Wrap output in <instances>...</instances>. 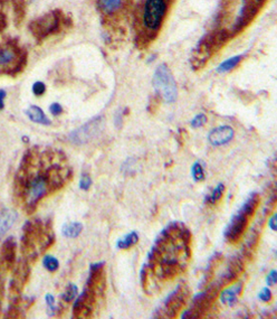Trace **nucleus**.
I'll use <instances>...</instances> for the list:
<instances>
[{"instance_id": "nucleus-1", "label": "nucleus", "mask_w": 277, "mask_h": 319, "mask_svg": "<svg viewBox=\"0 0 277 319\" xmlns=\"http://www.w3.org/2000/svg\"><path fill=\"white\" fill-rule=\"evenodd\" d=\"M54 151H38L36 147L26 151L16 177V191L24 199L26 212L31 214L37 204L48 194L61 189L72 170L62 163H51Z\"/></svg>"}, {"instance_id": "nucleus-2", "label": "nucleus", "mask_w": 277, "mask_h": 319, "mask_svg": "<svg viewBox=\"0 0 277 319\" xmlns=\"http://www.w3.org/2000/svg\"><path fill=\"white\" fill-rule=\"evenodd\" d=\"M190 231L182 223H171L160 232L148 257L149 274L173 279L186 270L190 258Z\"/></svg>"}, {"instance_id": "nucleus-3", "label": "nucleus", "mask_w": 277, "mask_h": 319, "mask_svg": "<svg viewBox=\"0 0 277 319\" xmlns=\"http://www.w3.org/2000/svg\"><path fill=\"white\" fill-rule=\"evenodd\" d=\"M259 202V194L253 192L246 201L244 202L242 207L237 210V213L232 215L230 222L224 231L225 240L228 243H237L242 239L243 234L245 233L247 229L249 221H251L253 215L256 212Z\"/></svg>"}, {"instance_id": "nucleus-4", "label": "nucleus", "mask_w": 277, "mask_h": 319, "mask_svg": "<svg viewBox=\"0 0 277 319\" xmlns=\"http://www.w3.org/2000/svg\"><path fill=\"white\" fill-rule=\"evenodd\" d=\"M152 85H153L157 95L167 103H173L177 101V84L167 64H161L156 67L153 78H152Z\"/></svg>"}, {"instance_id": "nucleus-5", "label": "nucleus", "mask_w": 277, "mask_h": 319, "mask_svg": "<svg viewBox=\"0 0 277 319\" xmlns=\"http://www.w3.org/2000/svg\"><path fill=\"white\" fill-rule=\"evenodd\" d=\"M27 63L26 53L20 52L13 42L0 45V73L18 74Z\"/></svg>"}, {"instance_id": "nucleus-6", "label": "nucleus", "mask_w": 277, "mask_h": 319, "mask_svg": "<svg viewBox=\"0 0 277 319\" xmlns=\"http://www.w3.org/2000/svg\"><path fill=\"white\" fill-rule=\"evenodd\" d=\"M167 13V0H144L142 9V26L145 33L153 36L162 24Z\"/></svg>"}, {"instance_id": "nucleus-7", "label": "nucleus", "mask_w": 277, "mask_h": 319, "mask_svg": "<svg viewBox=\"0 0 277 319\" xmlns=\"http://www.w3.org/2000/svg\"><path fill=\"white\" fill-rule=\"evenodd\" d=\"M219 287L215 283V286H209L203 293L195 295L191 301V305L182 313L181 318L195 319L205 317L215 304L217 297L219 295Z\"/></svg>"}, {"instance_id": "nucleus-8", "label": "nucleus", "mask_w": 277, "mask_h": 319, "mask_svg": "<svg viewBox=\"0 0 277 319\" xmlns=\"http://www.w3.org/2000/svg\"><path fill=\"white\" fill-rule=\"evenodd\" d=\"M190 296V290L187 285L180 283L165 300L161 313L156 317L175 318L182 308L187 305Z\"/></svg>"}, {"instance_id": "nucleus-9", "label": "nucleus", "mask_w": 277, "mask_h": 319, "mask_svg": "<svg viewBox=\"0 0 277 319\" xmlns=\"http://www.w3.org/2000/svg\"><path fill=\"white\" fill-rule=\"evenodd\" d=\"M59 18L57 13H50L44 17H41L30 24V31L37 39L45 37L56 31L59 27Z\"/></svg>"}, {"instance_id": "nucleus-10", "label": "nucleus", "mask_w": 277, "mask_h": 319, "mask_svg": "<svg viewBox=\"0 0 277 319\" xmlns=\"http://www.w3.org/2000/svg\"><path fill=\"white\" fill-rule=\"evenodd\" d=\"M101 126V118H95L91 120L83 127L78 128L77 130L73 131L69 134V140L75 145H84L88 144L93 139L96 133L99 132V128Z\"/></svg>"}, {"instance_id": "nucleus-11", "label": "nucleus", "mask_w": 277, "mask_h": 319, "mask_svg": "<svg viewBox=\"0 0 277 319\" xmlns=\"http://www.w3.org/2000/svg\"><path fill=\"white\" fill-rule=\"evenodd\" d=\"M244 258L245 257H244L243 254H241V256H235L231 259L229 263H228L225 273L222 274L219 278V280L216 282V285L218 286L219 288L227 285H230L233 282V281L240 278V275L244 271V268H245V261H244Z\"/></svg>"}, {"instance_id": "nucleus-12", "label": "nucleus", "mask_w": 277, "mask_h": 319, "mask_svg": "<svg viewBox=\"0 0 277 319\" xmlns=\"http://www.w3.org/2000/svg\"><path fill=\"white\" fill-rule=\"evenodd\" d=\"M260 3H262V0H244V7L242 8L241 15L236 23L238 29L248 25L249 21L256 16L258 9L260 8Z\"/></svg>"}, {"instance_id": "nucleus-13", "label": "nucleus", "mask_w": 277, "mask_h": 319, "mask_svg": "<svg viewBox=\"0 0 277 319\" xmlns=\"http://www.w3.org/2000/svg\"><path fill=\"white\" fill-rule=\"evenodd\" d=\"M235 131L229 126H220L213 129L208 134V141L213 146H224L231 141Z\"/></svg>"}, {"instance_id": "nucleus-14", "label": "nucleus", "mask_w": 277, "mask_h": 319, "mask_svg": "<svg viewBox=\"0 0 277 319\" xmlns=\"http://www.w3.org/2000/svg\"><path fill=\"white\" fill-rule=\"evenodd\" d=\"M124 6H126V0H97V7L105 16L118 14Z\"/></svg>"}, {"instance_id": "nucleus-15", "label": "nucleus", "mask_w": 277, "mask_h": 319, "mask_svg": "<svg viewBox=\"0 0 277 319\" xmlns=\"http://www.w3.org/2000/svg\"><path fill=\"white\" fill-rule=\"evenodd\" d=\"M16 249H17V243H16L14 237H8L3 244V259L4 262L6 263L8 268H12L16 261Z\"/></svg>"}, {"instance_id": "nucleus-16", "label": "nucleus", "mask_w": 277, "mask_h": 319, "mask_svg": "<svg viewBox=\"0 0 277 319\" xmlns=\"http://www.w3.org/2000/svg\"><path fill=\"white\" fill-rule=\"evenodd\" d=\"M25 113L27 117H28L29 120L32 122L43 124V126H51L52 124V121L46 117L44 111H43L39 107L31 105L25 111Z\"/></svg>"}, {"instance_id": "nucleus-17", "label": "nucleus", "mask_w": 277, "mask_h": 319, "mask_svg": "<svg viewBox=\"0 0 277 319\" xmlns=\"http://www.w3.org/2000/svg\"><path fill=\"white\" fill-rule=\"evenodd\" d=\"M16 221V213L12 209H3L0 212V235H4L5 233L12 229L13 224Z\"/></svg>"}, {"instance_id": "nucleus-18", "label": "nucleus", "mask_w": 277, "mask_h": 319, "mask_svg": "<svg viewBox=\"0 0 277 319\" xmlns=\"http://www.w3.org/2000/svg\"><path fill=\"white\" fill-rule=\"evenodd\" d=\"M241 291H242V285L222 290L219 296L220 301L222 302V304H226L228 306H233L238 300V295L241 294Z\"/></svg>"}, {"instance_id": "nucleus-19", "label": "nucleus", "mask_w": 277, "mask_h": 319, "mask_svg": "<svg viewBox=\"0 0 277 319\" xmlns=\"http://www.w3.org/2000/svg\"><path fill=\"white\" fill-rule=\"evenodd\" d=\"M83 231V224L80 222H73V223L64 224L62 228L63 235L68 237V239H75Z\"/></svg>"}, {"instance_id": "nucleus-20", "label": "nucleus", "mask_w": 277, "mask_h": 319, "mask_svg": "<svg viewBox=\"0 0 277 319\" xmlns=\"http://www.w3.org/2000/svg\"><path fill=\"white\" fill-rule=\"evenodd\" d=\"M139 241V235L137 232H131V233L123 236L122 239L116 242V247L120 250H128V249L135 245Z\"/></svg>"}, {"instance_id": "nucleus-21", "label": "nucleus", "mask_w": 277, "mask_h": 319, "mask_svg": "<svg viewBox=\"0 0 277 319\" xmlns=\"http://www.w3.org/2000/svg\"><path fill=\"white\" fill-rule=\"evenodd\" d=\"M243 58H244V55H236V56H232L230 58L226 59V61L222 62L220 65L217 67V72L224 73V72L231 71V69L240 65V63L243 61Z\"/></svg>"}, {"instance_id": "nucleus-22", "label": "nucleus", "mask_w": 277, "mask_h": 319, "mask_svg": "<svg viewBox=\"0 0 277 319\" xmlns=\"http://www.w3.org/2000/svg\"><path fill=\"white\" fill-rule=\"evenodd\" d=\"M224 193H225V185L220 183L214 188V191L211 192V194H209V195L206 197V203L209 205H216L220 201L222 195H224Z\"/></svg>"}, {"instance_id": "nucleus-23", "label": "nucleus", "mask_w": 277, "mask_h": 319, "mask_svg": "<svg viewBox=\"0 0 277 319\" xmlns=\"http://www.w3.org/2000/svg\"><path fill=\"white\" fill-rule=\"evenodd\" d=\"M43 266L45 267L47 271L55 272L59 268V262L55 257L51 256V254H47V256H45L44 259H43Z\"/></svg>"}, {"instance_id": "nucleus-24", "label": "nucleus", "mask_w": 277, "mask_h": 319, "mask_svg": "<svg viewBox=\"0 0 277 319\" xmlns=\"http://www.w3.org/2000/svg\"><path fill=\"white\" fill-rule=\"evenodd\" d=\"M77 294H78V289H77V287H76V285L69 283L67 285L66 289H65L64 294L61 296V299L65 302H70L76 298Z\"/></svg>"}, {"instance_id": "nucleus-25", "label": "nucleus", "mask_w": 277, "mask_h": 319, "mask_svg": "<svg viewBox=\"0 0 277 319\" xmlns=\"http://www.w3.org/2000/svg\"><path fill=\"white\" fill-rule=\"evenodd\" d=\"M191 175L193 177L194 182H203L205 180V171L204 167L199 161H195V163L191 167Z\"/></svg>"}, {"instance_id": "nucleus-26", "label": "nucleus", "mask_w": 277, "mask_h": 319, "mask_svg": "<svg viewBox=\"0 0 277 319\" xmlns=\"http://www.w3.org/2000/svg\"><path fill=\"white\" fill-rule=\"evenodd\" d=\"M206 122H207V117H206V115H204V113H200V115H197L191 120V127L200 128V127H203Z\"/></svg>"}, {"instance_id": "nucleus-27", "label": "nucleus", "mask_w": 277, "mask_h": 319, "mask_svg": "<svg viewBox=\"0 0 277 319\" xmlns=\"http://www.w3.org/2000/svg\"><path fill=\"white\" fill-rule=\"evenodd\" d=\"M46 92V85L45 83L41 82V81H37L34 84H32V93L36 96H42Z\"/></svg>"}, {"instance_id": "nucleus-28", "label": "nucleus", "mask_w": 277, "mask_h": 319, "mask_svg": "<svg viewBox=\"0 0 277 319\" xmlns=\"http://www.w3.org/2000/svg\"><path fill=\"white\" fill-rule=\"evenodd\" d=\"M45 300H46V304H47L48 315L53 316L54 312H55V298H54V296H52L51 294H47L45 296Z\"/></svg>"}, {"instance_id": "nucleus-29", "label": "nucleus", "mask_w": 277, "mask_h": 319, "mask_svg": "<svg viewBox=\"0 0 277 319\" xmlns=\"http://www.w3.org/2000/svg\"><path fill=\"white\" fill-rule=\"evenodd\" d=\"M91 185H92L91 176L88 174H83L82 178H81V181H80V188L82 189V191H89Z\"/></svg>"}, {"instance_id": "nucleus-30", "label": "nucleus", "mask_w": 277, "mask_h": 319, "mask_svg": "<svg viewBox=\"0 0 277 319\" xmlns=\"http://www.w3.org/2000/svg\"><path fill=\"white\" fill-rule=\"evenodd\" d=\"M258 298L264 302H269L271 300V298H273V295H271V291L269 290V288L265 287V288L260 290V293L258 295Z\"/></svg>"}, {"instance_id": "nucleus-31", "label": "nucleus", "mask_w": 277, "mask_h": 319, "mask_svg": "<svg viewBox=\"0 0 277 319\" xmlns=\"http://www.w3.org/2000/svg\"><path fill=\"white\" fill-rule=\"evenodd\" d=\"M50 111H51V113L54 117H58V116H61L62 113H63V107L59 103H57V102H55V103L51 104Z\"/></svg>"}, {"instance_id": "nucleus-32", "label": "nucleus", "mask_w": 277, "mask_h": 319, "mask_svg": "<svg viewBox=\"0 0 277 319\" xmlns=\"http://www.w3.org/2000/svg\"><path fill=\"white\" fill-rule=\"evenodd\" d=\"M266 282H267L268 287H273L277 283V272L276 270H271V271L268 273L267 279H266Z\"/></svg>"}, {"instance_id": "nucleus-33", "label": "nucleus", "mask_w": 277, "mask_h": 319, "mask_svg": "<svg viewBox=\"0 0 277 319\" xmlns=\"http://www.w3.org/2000/svg\"><path fill=\"white\" fill-rule=\"evenodd\" d=\"M268 226L270 228L271 231H276L277 230V215L274 214L268 221Z\"/></svg>"}, {"instance_id": "nucleus-34", "label": "nucleus", "mask_w": 277, "mask_h": 319, "mask_svg": "<svg viewBox=\"0 0 277 319\" xmlns=\"http://www.w3.org/2000/svg\"><path fill=\"white\" fill-rule=\"evenodd\" d=\"M7 96V92L5 90H0V110H3L5 108V99Z\"/></svg>"}, {"instance_id": "nucleus-35", "label": "nucleus", "mask_w": 277, "mask_h": 319, "mask_svg": "<svg viewBox=\"0 0 277 319\" xmlns=\"http://www.w3.org/2000/svg\"><path fill=\"white\" fill-rule=\"evenodd\" d=\"M6 26H7V19L6 17H5V15L0 14V33L6 28Z\"/></svg>"}, {"instance_id": "nucleus-36", "label": "nucleus", "mask_w": 277, "mask_h": 319, "mask_svg": "<svg viewBox=\"0 0 277 319\" xmlns=\"http://www.w3.org/2000/svg\"><path fill=\"white\" fill-rule=\"evenodd\" d=\"M122 119H123V117H122L121 110L117 111V113L115 115V126H117L118 128L122 126Z\"/></svg>"}, {"instance_id": "nucleus-37", "label": "nucleus", "mask_w": 277, "mask_h": 319, "mask_svg": "<svg viewBox=\"0 0 277 319\" xmlns=\"http://www.w3.org/2000/svg\"><path fill=\"white\" fill-rule=\"evenodd\" d=\"M23 141H25V143H28V141H29V138H28V137H26V136H24V137H23Z\"/></svg>"}, {"instance_id": "nucleus-38", "label": "nucleus", "mask_w": 277, "mask_h": 319, "mask_svg": "<svg viewBox=\"0 0 277 319\" xmlns=\"http://www.w3.org/2000/svg\"><path fill=\"white\" fill-rule=\"evenodd\" d=\"M0 2H3V0H0Z\"/></svg>"}]
</instances>
